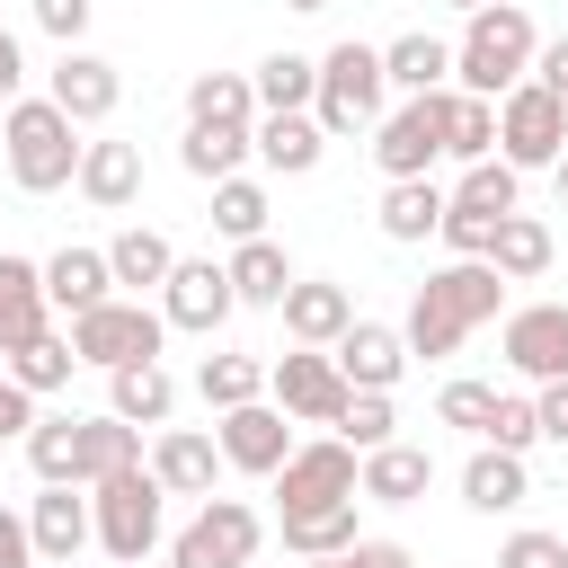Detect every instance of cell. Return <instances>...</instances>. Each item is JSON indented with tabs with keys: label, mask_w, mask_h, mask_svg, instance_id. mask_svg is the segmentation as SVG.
Returning <instances> with one entry per match:
<instances>
[{
	"label": "cell",
	"mask_w": 568,
	"mask_h": 568,
	"mask_svg": "<svg viewBox=\"0 0 568 568\" xmlns=\"http://www.w3.org/2000/svg\"><path fill=\"white\" fill-rule=\"evenodd\" d=\"M44 302L71 311V320H89L98 302H115V266H106V248H53V257H44Z\"/></svg>",
	"instance_id": "d6986e66"
},
{
	"label": "cell",
	"mask_w": 568,
	"mask_h": 568,
	"mask_svg": "<svg viewBox=\"0 0 568 568\" xmlns=\"http://www.w3.org/2000/svg\"><path fill=\"white\" fill-rule=\"evenodd\" d=\"M532 417H541V435H550V444H568V382H541Z\"/></svg>",
	"instance_id": "816d5d0a"
},
{
	"label": "cell",
	"mask_w": 568,
	"mask_h": 568,
	"mask_svg": "<svg viewBox=\"0 0 568 568\" xmlns=\"http://www.w3.org/2000/svg\"><path fill=\"white\" fill-rule=\"evenodd\" d=\"M515 178H524V169H506V160L462 169V186L444 195V231H435V240H444L453 257H488V248H497V222L524 213V204H515Z\"/></svg>",
	"instance_id": "5b68a950"
},
{
	"label": "cell",
	"mask_w": 568,
	"mask_h": 568,
	"mask_svg": "<svg viewBox=\"0 0 568 568\" xmlns=\"http://www.w3.org/2000/svg\"><path fill=\"white\" fill-rule=\"evenodd\" d=\"M532 497V470H524V453H497V444H479L470 462H462V506H479V515H506V506H524Z\"/></svg>",
	"instance_id": "7402d4cb"
},
{
	"label": "cell",
	"mask_w": 568,
	"mask_h": 568,
	"mask_svg": "<svg viewBox=\"0 0 568 568\" xmlns=\"http://www.w3.org/2000/svg\"><path fill=\"white\" fill-rule=\"evenodd\" d=\"M550 257H559L550 222H532V213H506V222H497V248H488V266H497L506 284H532V275H550Z\"/></svg>",
	"instance_id": "836d02e7"
},
{
	"label": "cell",
	"mask_w": 568,
	"mask_h": 568,
	"mask_svg": "<svg viewBox=\"0 0 568 568\" xmlns=\"http://www.w3.org/2000/svg\"><path fill=\"white\" fill-rule=\"evenodd\" d=\"M27 435H36V390H18L0 373V444H27Z\"/></svg>",
	"instance_id": "c3c4849f"
},
{
	"label": "cell",
	"mask_w": 568,
	"mask_h": 568,
	"mask_svg": "<svg viewBox=\"0 0 568 568\" xmlns=\"http://www.w3.org/2000/svg\"><path fill=\"white\" fill-rule=\"evenodd\" d=\"M213 444H222V462H231V470L275 479V470L293 462V417H284L275 399H248V408H231V417H222V435H213Z\"/></svg>",
	"instance_id": "5bb4252c"
},
{
	"label": "cell",
	"mask_w": 568,
	"mask_h": 568,
	"mask_svg": "<svg viewBox=\"0 0 568 568\" xmlns=\"http://www.w3.org/2000/svg\"><path fill=\"white\" fill-rule=\"evenodd\" d=\"M0 568H36V532H27V515H9V506H0Z\"/></svg>",
	"instance_id": "f907efd6"
},
{
	"label": "cell",
	"mask_w": 568,
	"mask_h": 568,
	"mask_svg": "<svg viewBox=\"0 0 568 568\" xmlns=\"http://www.w3.org/2000/svg\"><path fill=\"white\" fill-rule=\"evenodd\" d=\"M222 470H231V462H222L213 435H195V426H160V444H151V479H160L169 497H213Z\"/></svg>",
	"instance_id": "ac0fdd59"
},
{
	"label": "cell",
	"mask_w": 568,
	"mask_h": 568,
	"mask_svg": "<svg viewBox=\"0 0 568 568\" xmlns=\"http://www.w3.org/2000/svg\"><path fill=\"white\" fill-rule=\"evenodd\" d=\"M27 532H36V559H71L80 541H98V515H89V497H71V488H36Z\"/></svg>",
	"instance_id": "603a6c76"
},
{
	"label": "cell",
	"mask_w": 568,
	"mask_h": 568,
	"mask_svg": "<svg viewBox=\"0 0 568 568\" xmlns=\"http://www.w3.org/2000/svg\"><path fill=\"white\" fill-rule=\"evenodd\" d=\"M266 390H275V408L302 417V426H337L346 399H355L328 346H293V355H275V364H266Z\"/></svg>",
	"instance_id": "7c38bea8"
},
{
	"label": "cell",
	"mask_w": 568,
	"mask_h": 568,
	"mask_svg": "<svg viewBox=\"0 0 568 568\" xmlns=\"http://www.w3.org/2000/svg\"><path fill=\"white\" fill-rule=\"evenodd\" d=\"M426 479H435V453H417V444H382V453H364V497H373V506H417Z\"/></svg>",
	"instance_id": "1f68e13d"
},
{
	"label": "cell",
	"mask_w": 568,
	"mask_h": 568,
	"mask_svg": "<svg viewBox=\"0 0 568 568\" xmlns=\"http://www.w3.org/2000/svg\"><path fill=\"white\" fill-rule=\"evenodd\" d=\"M444 133H453V89L399 98V106L373 124V160H382V178H390V186H399V178H426V169L444 160Z\"/></svg>",
	"instance_id": "52a82bcc"
},
{
	"label": "cell",
	"mask_w": 568,
	"mask_h": 568,
	"mask_svg": "<svg viewBox=\"0 0 568 568\" xmlns=\"http://www.w3.org/2000/svg\"><path fill=\"white\" fill-rule=\"evenodd\" d=\"M106 266H115V284H133V293H142V284H169V275H178V248H169L151 222H133V231H115V240H106Z\"/></svg>",
	"instance_id": "d590c367"
},
{
	"label": "cell",
	"mask_w": 568,
	"mask_h": 568,
	"mask_svg": "<svg viewBox=\"0 0 568 568\" xmlns=\"http://www.w3.org/2000/svg\"><path fill=\"white\" fill-rule=\"evenodd\" d=\"M346 568H417V559H408V541H355Z\"/></svg>",
	"instance_id": "f5cc1de1"
},
{
	"label": "cell",
	"mask_w": 568,
	"mask_h": 568,
	"mask_svg": "<svg viewBox=\"0 0 568 568\" xmlns=\"http://www.w3.org/2000/svg\"><path fill=\"white\" fill-rule=\"evenodd\" d=\"M284 9H328V0H284Z\"/></svg>",
	"instance_id": "9f6ffc18"
},
{
	"label": "cell",
	"mask_w": 568,
	"mask_h": 568,
	"mask_svg": "<svg viewBox=\"0 0 568 568\" xmlns=\"http://www.w3.org/2000/svg\"><path fill=\"white\" fill-rule=\"evenodd\" d=\"M497 302H506V275L488 266V257H453V266H435L426 284H417V302H408V320H399V337H408V355H453L470 328H488L497 320Z\"/></svg>",
	"instance_id": "6da1fadb"
},
{
	"label": "cell",
	"mask_w": 568,
	"mask_h": 568,
	"mask_svg": "<svg viewBox=\"0 0 568 568\" xmlns=\"http://www.w3.org/2000/svg\"><path fill=\"white\" fill-rule=\"evenodd\" d=\"M160 497H169V488H160L151 470H115V479L89 488V515H98L106 559H124V568L151 559V541H160Z\"/></svg>",
	"instance_id": "ba28073f"
},
{
	"label": "cell",
	"mask_w": 568,
	"mask_h": 568,
	"mask_svg": "<svg viewBox=\"0 0 568 568\" xmlns=\"http://www.w3.org/2000/svg\"><path fill=\"white\" fill-rule=\"evenodd\" d=\"M364 532H355V506H328V515H284V550L293 559H346Z\"/></svg>",
	"instance_id": "74e56055"
},
{
	"label": "cell",
	"mask_w": 568,
	"mask_h": 568,
	"mask_svg": "<svg viewBox=\"0 0 568 568\" xmlns=\"http://www.w3.org/2000/svg\"><path fill=\"white\" fill-rule=\"evenodd\" d=\"M275 497H284V515H328V506H355V497H364V453H355L346 435L293 444V462L275 470Z\"/></svg>",
	"instance_id": "8992f818"
},
{
	"label": "cell",
	"mask_w": 568,
	"mask_h": 568,
	"mask_svg": "<svg viewBox=\"0 0 568 568\" xmlns=\"http://www.w3.org/2000/svg\"><path fill=\"white\" fill-rule=\"evenodd\" d=\"M115 470H142V426H124V417H80V462H71V479L98 488V479H115Z\"/></svg>",
	"instance_id": "83f0119b"
},
{
	"label": "cell",
	"mask_w": 568,
	"mask_h": 568,
	"mask_svg": "<svg viewBox=\"0 0 568 568\" xmlns=\"http://www.w3.org/2000/svg\"><path fill=\"white\" fill-rule=\"evenodd\" d=\"M532 53H541V36H532V18L515 9V0H488V9H470V27H462V44H453V89L462 98H506V89H524L532 80Z\"/></svg>",
	"instance_id": "7a4b0ae2"
},
{
	"label": "cell",
	"mask_w": 568,
	"mask_h": 568,
	"mask_svg": "<svg viewBox=\"0 0 568 568\" xmlns=\"http://www.w3.org/2000/svg\"><path fill=\"white\" fill-rule=\"evenodd\" d=\"M453 9H462V18H470V9H488V0H453Z\"/></svg>",
	"instance_id": "680465c9"
},
{
	"label": "cell",
	"mask_w": 568,
	"mask_h": 568,
	"mask_svg": "<svg viewBox=\"0 0 568 568\" xmlns=\"http://www.w3.org/2000/svg\"><path fill=\"white\" fill-rule=\"evenodd\" d=\"M382 98H390L382 44H355V36H346V44H328V53H320V106H311V115H320V133H355V124H382V115H390Z\"/></svg>",
	"instance_id": "277c9868"
},
{
	"label": "cell",
	"mask_w": 568,
	"mask_h": 568,
	"mask_svg": "<svg viewBox=\"0 0 568 568\" xmlns=\"http://www.w3.org/2000/svg\"><path fill=\"white\" fill-rule=\"evenodd\" d=\"M444 160H470V169H479V160H497V106H488V98H462V89H453V133H444Z\"/></svg>",
	"instance_id": "b9f144b4"
},
{
	"label": "cell",
	"mask_w": 568,
	"mask_h": 568,
	"mask_svg": "<svg viewBox=\"0 0 568 568\" xmlns=\"http://www.w3.org/2000/svg\"><path fill=\"white\" fill-rule=\"evenodd\" d=\"M559 151H568V106L541 80L506 89L497 98V160L506 169H559Z\"/></svg>",
	"instance_id": "30bf717a"
},
{
	"label": "cell",
	"mask_w": 568,
	"mask_h": 568,
	"mask_svg": "<svg viewBox=\"0 0 568 568\" xmlns=\"http://www.w3.org/2000/svg\"><path fill=\"white\" fill-rule=\"evenodd\" d=\"M506 364L524 382H568V302H524L506 311Z\"/></svg>",
	"instance_id": "9a60e30c"
},
{
	"label": "cell",
	"mask_w": 568,
	"mask_h": 568,
	"mask_svg": "<svg viewBox=\"0 0 568 568\" xmlns=\"http://www.w3.org/2000/svg\"><path fill=\"white\" fill-rule=\"evenodd\" d=\"M550 178H559V204H568V151H559V169H550Z\"/></svg>",
	"instance_id": "11a10c76"
},
{
	"label": "cell",
	"mask_w": 568,
	"mask_h": 568,
	"mask_svg": "<svg viewBox=\"0 0 568 568\" xmlns=\"http://www.w3.org/2000/svg\"><path fill=\"white\" fill-rule=\"evenodd\" d=\"M44 98H53L71 124H106V115H115V98H124V80H115V62H106V53L71 44V53L44 71Z\"/></svg>",
	"instance_id": "2e32d148"
},
{
	"label": "cell",
	"mask_w": 568,
	"mask_h": 568,
	"mask_svg": "<svg viewBox=\"0 0 568 568\" xmlns=\"http://www.w3.org/2000/svg\"><path fill=\"white\" fill-rule=\"evenodd\" d=\"M497 568H568V541H559V532H515V541L497 550Z\"/></svg>",
	"instance_id": "7dc6e473"
},
{
	"label": "cell",
	"mask_w": 568,
	"mask_h": 568,
	"mask_svg": "<svg viewBox=\"0 0 568 568\" xmlns=\"http://www.w3.org/2000/svg\"><path fill=\"white\" fill-rule=\"evenodd\" d=\"M89 9H98V0H36V27H44V36L71 53V44L89 36Z\"/></svg>",
	"instance_id": "bcb514c9"
},
{
	"label": "cell",
	"mask_w": 568,
	"mask_h": 568,
	"mask_svg": "<svg viewBox=\"0 0 568 568\" xmlns=\"http://www.w3.org/2000/svg\"><path fill=\"white\" fill-rule=\"evenodd\" d=\"M257 160L275 169V178H311L320 169V151H328V133H320V115H257Z\"/></svg>",
	"instance_id": "484cf974"
},
{
	"label": "cell",
	"mask_w": 568,
	"mask_h": 568,
	"mask_svg": "<svg viewBox=\"0 0 568 568\" xmlns=\"http://www.w3.org/2000/svg\"><path fill=\"white\" fill-rule=\"evenodd\" d=\"M186 124H240V133H257V89H248V71H195V80H186Z\"/></svg>",
	"instance_id": "f1b7e54d"
},
{
	"label": "cell",
	"mask_w": 568,
	"mask_h": 568,
	"mask_svg": "<svg viewBox=\"0 0 568 568\" xmlns=\"http://www.w3.org/2000/svg\"><path fill=\"white\" fill-rule=\"evenodd\" d=\"M257 541H266V524H257L248 497H204L195 524L169 541V568H248Z\"/></svg>",
	"instance_id": "8fae6325"
},
{
	"label": "cell",
	"mask_w": 568,
	"mask_h": 568,
	"mask_svg": "<svg viewBox=\"0 0 568 568\" xmlns=\"http://www.w3.org/2000/svg\"><path fill=\"white\" fill-rule=\"evenodd\" d=\"M382 71H390L399 98L453 89V44H444V36H399V44H382Z\"/></svg>",
	"instance_id": "d6a6232c"
},
{
	"label": "cell",
	"mask_w": 568,
	"mask_h": 568,
	"mask_svg": "<svg viewBox=\"0 0 568 568\" xmlns=\"http://www.w3.org/2000/svg\"><path fill=\"white\" fill-rule=\"evenodd\" d=\"M390 426H399V417H390V390H355V399H346V417H337V435H346L355 453H382V444H399Z\"/></svg>",
	"instance_id": "7bdbcfd3"
},
{
	"label": "cell",
	"mask_w": 568,
	"mask_h": 568,
	"mask_svg": "<svg viewBox=\"0 0 568 568\" xmlns=\"http://www.w3.org/2000/svg\"><path fill=\"white\" fill-rule=\"evenodd\" d=\"M27 462H36V479H44V488H80V479H71V462H80V417H36Z\"/></svg>",
	"instance_id": "60d3db41"
},
{
	"label": "cell",
	"mask_w": 568,
	"mask_h": 568,
	"mask_svg": "<svg viewBox=\"0 0 568 568\" xmlns=\"http://www.w3.org/2000/svg\"><path fill=\"white\" fill-rule=\"evenodd\" d=\"M302 568H346V559H302Z\"/></svg>",
	"instance_id": "6f0895ef"
},
{
	"label": "cell",
	"mask_w": 568,
	"mask_h": 568,
	"mask_svg": "<svg viewBox=\"0 0 568 568\" xmlns=\"http://www.w3.org/2000/svg\"><path fill=\"white\" fill-rule=\"evenodd\" d=\"M0 151H9V178L27 195H53V186H80V124L53 106V98H18L0 115Z\"/></svg>",
	"instance_id": "3957f363"
},
{
	"label": "cell",
	"mask_w": 568,
	"mask_h": 568,
	"mask_svg": "<svg viewBox=\"0 0 568 568\" xmlns=\"http://www.w3.org/2000/svg\"><path fill=\"white\" fill-rule=\"evenodd\" d=\"M222 266H231V293H240L248 311H284V293L302 284V275H293V257H284L275 240H240Z\"/></svg>",
	"instance_id": "ffe728a7"
},
{
	"label": "cell",
	"mask_w": 568,
	"mask_h": 568,
	"mask_svg": "<svg viewBox=\"0 0 568 568\" xmlns=\"http://www.w3.org/2000/svg\"><path fill=\"white\" fill-rule=\"evenodd\" d=\"M160 337H169V320L160 311H142V302H98L89 320H71V355L80 364H98V373H124V364H160Z\"/></svg>",
	"instance_id": "9c48e42d"
},
{
	"label": "cell",
	"mask_w": 568,
	"mask_h": 568,
	"mask_svg": "<svg viewBox=\"0 0 568 568\" xmlns=\"http://www.w3.org/2000/svg\"><path fill=\"white\" fill-rule=\"evenodd\" d=\"M248 89H257V115H311L320 106V62L311 53H266L248 71Z\"/></svg>",
	"instance_id": "d4e9b609"
},
{
	"label": "cell",
	"mask_w": 568,
	"mask_h": 568,
	"mask_svg": "<svg viewBox=\"0 0 568 568\" xmlns=\"http://www.w3.org/2000/svg\"><path fill=\"white\" fill-rule=\"evenodd\" d=\"M435 417L488 444V426H497V390H488V382H444V399H435Z\"/></svg>",
	"instance_id": "ee69618b"
},
{
	"label": "cell",
	"mask_w": 568,
	"mask_h": 568,
	"mask_svg": "<svg viewBox=\"0 0 568 568\" xmlns=\"http://www.w3.org/2000/svg\"><path fill=\"white\" fill-rule=\"evenodd\" d=\"M488 444H497V453H532V444H541L532 399H506V390H497V426H488Z\"/></svg>",
	"instance_id": "f6af8a7d"
},
{
	"label": "cell",
	"mask_w": 568,
	"mask_h": 568,
	"mask_svg": "<svg viewBox=\"0 0 568 568\" xmlns=\"http://www.w3.org/2000/svg\"><path fill=\"white\" fill-rule=\"evenodd\" d=\"M532 80H541V89H550V98L568 106V36H550V44L532 53Z\"/></svg>",
	"instance_id": "681fc988"
},
{
	"label": "cell",
	"mask_w": 568,
	"mask_h": 568,
	"mask_svg": "<svg viewBox=\"0 0 568 568\" xmlns=\"http://www.w3.org/2000/svg\"><path fill=\"white\" fill-rule=\"evenodd\" d=\"M18 89H27V53H18V36L0 27V106H18Z\"/></svg>",
	"instance_id": "db71d44e"
},
{
	"label": "cell",
	"mask_w": 568,
	"mask_h": 568,
	"mask_svg": "<svg viewBox=\"0 0 568 568\" xmlns=\"http://www.w3.org/2000/svg\"><path fill=\"white\" fill-rule=\"evenodd\" d=\"M435 231H444V186H435V178H399V186H382V240L417 248V240H435Z\"/></svg>",
	"instance_id": "f546056e"
},
{
	"label": "cell",
	"mask_w": 568,
	"mask_h": 568,
	"mask_svg": "<svg viewBox=\"0 0 568 568\" xmlns=\"http://www.w3.org/2000/svg\"><path fill=\"white\" fill-rule=\"evenodd\" d=\"M71 373H80V355H71V337H53V328H44V337H27V346L9 355V382H18V390H36V399H44V390H62Z\"/></svg>",
	"instance_id": "f35d334b"
},
{
	"label": "cell",
	"mask_w": 568,
	"mask_h": 568,
	"mask_svg": "<svg viewBox=\"0 0 568 568\" xmlns=\"http://www.w3.org/2000/svg\"><path fill=\"white\" fill-rule=\"evenodd\" d=\"M169 408H178V382H169L160 364L106 373V417H124V426H169Z\"/></svg>",
	"instance_id": "4dcf8cb0"
},
{
	"label": "cell",
	"mask_w": 568,
	"mask_h": 568,
	"mask_svg": "<svg viewBox=\"0 0 568 568\" xmlns=\"http://www.w3.org/2000/svg\"><path fill=\"white\" fill-rule=\"evenodd\" d=\"M44 266L27 257H0V355H18L27 337H44Z\"/></svg>",
	"instance_id": "cb8c5ba5"
},
{
	"label": "cell",
	"mask_w": 568,
	"mask_h": 568,
	"mask_svg": "<svg viewBox=\"0 0 568 568\" xmlns=\"http://www.w3.org/2000/svg\"><path fill=\"white\" fill-rule=\"evenodd\" d=\"M195 390H204V408H248V399H266V364L257 355H204V373H195Z\"/></svg>",
	"instance_id": "8d00e7d4"
},
{
	"label": "cell",
	"mask_w": 568,
	"mask_h": 568,
	"mask_svg": "<svg viewBox=\"0 0 568 568\" xmlns=\"http://www.w3.org/2000/svg\"><path fill=\"white\" fill-rule=\"evenodd\" d=\"M213 231L240 248V240H266V186L257 178H222L213 186Z\"/></svg>",
	"instance_id": "ab89813d"
},
{
	"label": "cell",
	"mask_w": 568,
	"mask_h": 568,
	"mask_svg": "<svg viewBox=\"0 0 568 568\" xmlns=\"http://www.w3.org/2000/svg\"><path fill=\"white\" fill-rule=\"evenodd\" d=\"M257 142L240 133V124H186V142H178V160H186V178H204V186H222V178H240V160H248Z\"/></svg>",
	"instance_id": "e575fe53"
},
{
	"label": "cell",
	"mask_w": 568,
	"mask_h": 568,
	"mask_svg": "<svg viewBox=\"0 0 568 568\" xmlns=\"http://www.w3.org/2000/svg\"><path fill=\"white\" fill-rule=\"evenodd\" d=\"M346 328H355L346 284H293V293H284V337H293V346H337Z\"/></svg>",
	"instance_id": "44dd1931"
},
{
	"label": "cell",
	"mask_w": 568,
	"mask_h": 568,
	"mask_svg": "<svg viewBox=\"0 0 568 568\" xmlns=\"http://www.w3.org/2000/svg\"><path fill=\"white\" fill-rule=\"evenodd\" d=\"M231 311H240V293H231V266H213V257H178V275L160 284V320L186 337H213Z\"/></svg>",
	"instance_id": "4fadbf2b"
},
{
	"label": "cell",
	"mask_w": 568,
	"mask_h": 568,
	"mask_svg": "<svg viewBox=\"0 0 568 568\" xmlns=\"http://www.w3.org/2000/svg\"><path fill=\"white\" fill-rule=\"evenodd\" d=\"M328 355H337L346 390H399V373H408V337H399V328H382V320H355Z\"/></svg>",
	"instance_id": "e0dca14e"
},
{
	"label": "cell",
	"mask_w": 568,
	"mask_h": 568,
	"mask_svg": "<svg viewBox=\"0 0 568 568\" xmlns=\"http://www.w3.org/2000/svg\"><path fill=\"white\" fill-rule=\"evenodd\" d=\"M80 195H89L98 213H124V204L142 195V151H133V142H89V151H80Z\"/></svg>",
	"instance_id": "4316f807"
}]
</instances>
